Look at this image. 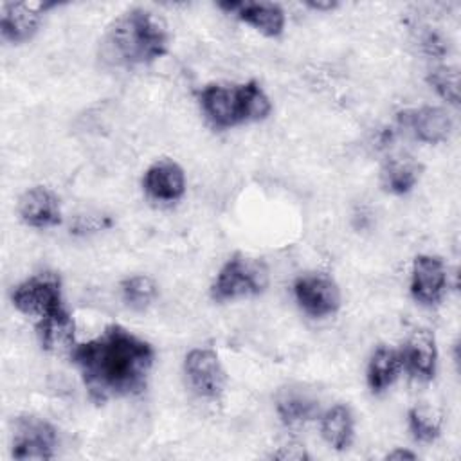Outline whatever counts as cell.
Masks as SVG:
<instances>
[{
  "mask_svg": "<svg viewBox=\"0 0 461 461\" xmlns=\"http://www.w3.org/2000/svg\"><path fill=\"white\" fill-rule=\"evenodd\" d=\"M70 357L90 398L103 403L110 398L137 394L146 387L155 349L126 328L110 324L99 337L77 344Z\"/></svg>",
  "mask_w": 461,
  "mask_h": 461,
  "instance_id": "6da1fadb",
  "label": "cell"
},
{
  "mask_svg": "<svg viewBox=\"0 0 461 461\" xmlns=\"http://www.w3.org/2000/svg\"><path fill=\"white\" fill-rule=\"evenodd\" d=\"M169 32L164 20L149 9L122 13L104 38L106 54L121 65H148L167 52Z\"/></svg>",
  "mask_w": 461,
  "mask_h": 461,
  "instance_id": "7a4b0ae2",
  "label": "cell"
},
{
  "mask_svg": "<svg viewBox=\"0 0 461 461\" xmlns=\"http://www.w3.org/2000/svg\"><path fill=\"white\" fill-rule=\"evenodd\" d=\"M198 101L214 128L261 121L272 112L268 95L254 79L241 85H207L200 90Z\"/></svg>",
  "mask_w": 461,
  "mask_h": 461,
  "instance_id": "3957f363",
  "label": "cell"
},
{
  "mask_svg": "<svg viewBox=\"0 0 461 461\" xmlns=\"http://www.w3.org/2000/svg\"><path fill=\"white\" fill-rule=\"evenodd\" d=\"M268 285V270L263 261L234 254L225 261L211 286V297L218 303L261 294Z\"/></svg>",
  "mask_w": 461,
  "mask_h": 461,
  "instance_id": "277c9868",
  "label": "cell"
},
{
  "mask_svg": "<svg viewBox=\"0 0 461 461\" xmlns=\"http://www.w3.org/2000/svg\"><path fill=\"white\" fill-rule=\"evenodd\" d=\"M58 447V430L43 418L18 416L13 429V457L20 461L52 459Z\"/></svg>",
  "mask_w": 461,
  "mask_h": 461,
  "instance_id": "5b68a950",
  "label": "cell"
},
{
  "mask_svg": "<svg viewBox=\"0 0 461 461\" xmlns=\"http://www.w3.org/2000/svg\"><path fill=\"white\" fill-rule=\"evenodd\" d=\"M13 304L18 312L38 319L63 308L59 277L54 272H41L25 279L14 288Z\"/></svg>",
  "mask_w": 461,
  "mask_h": 461,
  "instance_id": "8992f818",
  "label": "cell"
},
{
  "mask_svg": "<svg viewBox=\"0 0 461 461\" xmlns=\"http://www.w3.org/2000/svg\"><path fill=\"white\" fill-rule=\"evenodd\" d=\"M184 373L189 387L205 400H218L223 394L227 376L216 351L194 348L184 358Z\"/></svg>",
  "mask_w": 461,
  "mask_h": 461,
  "instance_id": "52a82bcc",
  "label": "cell"
},
{
  "mask_svg": "<svg viewBox=\"0 0 461 461\" xmlns=\"http://www.w3.org/2000/svg\"><path fill=\"white\" fill-rule=\"evenodd\" d=\"M294 295L301 310L315 319L333 315L340 306L337 283L321 272L299 276L294 283Z\"/></svg>",
  "mask_w": 461,
  "mask_h": 461,
  "instance_id": "ba28073f",
  "label": "cell"
},
{
  "mask_svg": "<svg viewBox=\"0 0 461 461\" xmlns=\"http://www.w3.org/2000/svg\"><path fill=\"white\" fill-rule=\"evenodd\" d=\"M447 292V268L441 258L416 256L411 274V295L423 306L438 304Z\"/></svg>",
  "mask_w": 461,
  "mask_h": 461,
  "instance_id": "9c48e42d",
  "label": "cell"
},
{
  "mask_svg": "<svg viewBox=\"0 0 461 461\" xmlns=\"http://www.w3.org/2000/svg\"><path fill=\"white\" fill-rule=\"evenodd\" d=\"M56 7L54 2L4 4L0 16L2 38L9 43H23L38 31L45 11Z\"/></svg>",
  "mask_w": 461,
  "mask_h": 461,
  "instance_id": "30bf717a",
  "label": "cell"
},
{
  "mask_svg": "<svg viewBox=\"0 0 461 461\" xmlns=\"http://www.w3.org/2000/svg\"><path fill=\"white\" fill-rule=\"evenodd\" d=\"M22 221L34 229H50L61 223L59 198L47 187L36 185L27 189L18 200Z\"/></svg>",
  "mask_w": 461,
  "mask_h": 461,
  "instance_id": "8fae6325",
  "label": "cell"
},
{
  "mask_svg": "<svg viewBox=\"0 0 461 461\" xmlns=\"http://www.w3.org/2000/svg\"><path fill=\"white\" fill-rule=\"evenodd\" d=\"M218 7L270 38L279 36L285 29V11L274 2H218Z\"/></svg>",
  "mask_w": 461,
  "mask_h": 461,
  "instance_id": "7c38bea8",
  "label": "cell"
},
{
  "mask_svg": "<svg viewBox=\"0 0 461 461\" xmlns=\"http://www.w3.org/2000/svg\"><path fill=\"white\" fill-rule=\"evenodd\" d=\"M402 126L409 128L412 135L427 144H438L448 139L452 131V119L447 110L438 106H421L405 110L398 115Z\"/></svg>",
  "mask_w": 461,
  "mask_h": 461,
  "instance_id": "4fadbf2b",
  "label": "cell"
},
{
  "mask_svg": "<svg viewBox=\"0 0 461 461\" xmlns=\"http://www.w3.org/2000/svg\"><path fill=\"white\" fill-rule=\"evenodd\" d=\"M402 353L403 366L409 369V373L418 380H430L436 373L438 364V348L434 333L427 328L414 330Z\"/></svg>",
  "mask_w": 461,
  "mask_h": 461,
  "instance_id": "5bb4252c",
  "label": "cell"
},
{
  "mask_svg": "<svg viewBox=\"0 0 461 461\" xmlns=\"http://www.w3.org/2000/svg\"><path fill=\"white\" fill-rule=\"evenodd\" d=\"M142 185L153 200L176 202L185 193V175L176 162L158 160L146 169Z\"/></svg>",
  "mask_w": 461,
  "mask_h": 461,
  "instance_id": "9a60e30c",
  "label": "cell"
},
{
  "mask_svg": "<svg viewBox=\"0 0 461 461\" xmlns=\"http://www.w3.org/2000/svg\"><path fill=\"white\" fill-rule=\"evenodd\" d=\"M36 333L41 348L49 353H54V355L72 353V349L76 348L74 344L76 324L65 306L38 319Z\"/></svg>",
  "mask_w": 461,
  "mask_h": 461,
  "instance_id": "2e32d148",
  "label": "cell"
},
{
  "mask_svg": "<svg viewBox=\"0 0 461 461\" xmlns=\"http://www.w3.org/2000/svg\"><path fill=\"white\" fill-rule=\"evenodd\" d=\"M276 411L285 425H299L317 416L319 402L299 387H285L276 396Z\"/></svg>",
  "mask_w": 461,
  "mask_h": 461,
  "instance_id": "e0dca14e",
  "label": "cell"
},
{
  "mask_svg": "<svg viewBox=\"0 0 461 461\" xmlns=\"http://www.w3.org/2000/svg\"><path fill=\"white\" fill-rule=\"evenodd\" d=\"M403 367L402 353L389 346H380L367 364V385L373 393L391 387Z\"/></svg>",
  "mask_w": 461,
  "mask_h": 461,
  "instance_id": "ac0fdd59",
  "label": "cell"
},
{
  "mask_svg": "<svg viewBox=\"0 0 461 461\" xmlns=\"http://www.w3.org/2000/svg\"><path fill=\"white\" fill-rule=\"evenodd\" d=\"M321 434L335 450H346L355 436V420L348 405L337 403L321 418Z\"/></svg>",
  "mask_w": 461,
  "mask_h": 461,
  "instance_id": "d6986e66",
  "label": "cell"
},
{
  "mask_svg": "<svg viewBox=\"0 0 461 461\" xmlns=\"http://www.w3.org/2000/svg\"><path fill=\"white\" fill-rule=\"evenodd\" d=\"M421 166L407 155L391 157L382 167V184L393 194H405L420 180Z\"/></svg>",
  "mask_w": 461,
  "mask_h": 461,
  "instance_id": "ffe728a7",
  "label": "cell"
},
{
  "mask_svg": "<svg viewBox=\"0 0 461 461\" xmlns=\"http://www.w3.org/2000/svg\"><path fill=\"white\" fill-rule=\"evenodd\" d=\"M407 420H409V429H411L414 439H418L421 443H430L441 434L443 418L436 409H432L429 405L411 407Z\"/></svg>",
  "mask_w": 461,
  "mask_h": 461,
  "instance_id": "44dd1931",
  "label": "cell"
},
{
  "mask_svg": "<svg viewBox=\"0 0 461 461\" xmlns=\"http://www.w3.org/2000/svg\"><path fill=\"white\" fill-rule=\"evenodd\" d=\"M122 301L133 310L148 308L157 297V285L148 276H131L121 283Z\"/></svg>",
  "mask_w": 461,
  "mask_h": 461,
  "instance_id": "7402d4cb",
  "label": "cell"
},
{
  "mask_svg": "<svg viewBox=\"0 0 461 461\" xmlns=\"http://www.w3.org/2000/svg\"><path fill=\"white\" fill-rule=\"evenodd\" d=\"M429 85L443 97L447 103L457 106L459 104V77L457 70L452 67H436L427 76Z\"/></svg>",
  "mask_w": 461,
  "mask_h": 461,
  "instance_id": "603a6c76",
  "label": "cell"
},
{
  "mask_svg": "<svg viewBox=\"0 0 461 461\" xmlns=\"http://www.w3.org/2000/svg\"><path fill=\"white\" fill-rule=\"evenodd\" d=\"M112 225V220L108 216H79L76 223L72 225L74 234H86V232H97Z\"/></svg>",
  "mask_w": 461,
  "mask_h": 461,
  "instance_id": "cb8c5ba5",
  "label": "cell"
},
{
  "mask_svg": "<svg viewBox=\"0 0 461 461\" xmlns=\"http://www.w3.org/2000/svg\"><path fill=\"white\" fill-rule=\"evenodd\" d=\"M272 457H276V459H290V461H303V459H308L310 456L304 450V447L292 445V447H281L277 452L272 454Z\"/></svg>",
  "mask_w": 461,
  "mask_h": 461,
  "instance_id": "d4e9b609",
  "label": "cell"
},
{
  "mask_svg": "<svg viewBox=\"0 0 461 461\" xmlns=\"http://www.w3.org/2000/svg\"><path fill=\"white\" fill-rule=\"evenodd\" d=\"M385 459H416V454L411 450H403V448H394L393 452H389L385 456Z\"/></svg>",
  "mask_w": 461,
  "mask_h": 461,
  "instance_id": "484cf974",
  "label": "cell"
},
{
  "mask_svg": "<svg viewBox=\"0 0 461 461\" xmlns=\"http://www.w3.org/2000/svg\"><path fill=\"white\" fill-rule=\"evenodd\" d=\"M308 7L315 9V11H331L335 9L339 4L337 2H306Z\"/></svg>",
  "mask_w": 461,
  "mask_h": 461,
  "instance_id": "4316f807",
  "label": "cell"
}]
</instances>
